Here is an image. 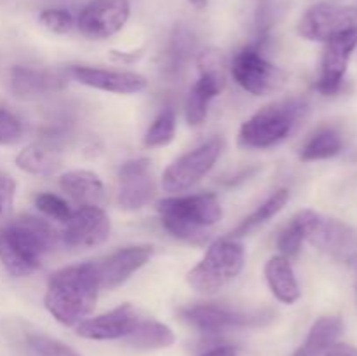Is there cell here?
I'll return each instance as SVG.
<instances>
[{
  "instance_id": "14",
  "label": "cell",
  "mask_w": 357,
  "mask_h": 356,
  "mask_svg": "<svg viewBox=\"0 0 357 356\" xmlns=\"http://www.w3.org/2000/svg\"><path fill=\"white\" fill-rule=\"evenodd\" d=\"M183 321L190 327L204 332V334H218V332L230 330V328L251 327L260 325L264 321L261 314H250L234 311L230 307L220 306V304H197L188 306L180 311Z\"/></svg>"
},
{
  "instance_id": "18",
  "label": "cell",
  "mask_w": 357,
  "mask_h": 356,
  "mask_svg": "<svg viewBox=\"0 0 357 356\" xmlns=\"http://www.w3.org/2000/svg\"><path fill=\"white\" fill-rule=\"evenodd\" d=\"M138 311L132 304H122L108 313L84 320L77 325V334L91 341H114L124 339L138 325Z\"/></svg>"
},
{
  "instance_id": "9",
  "label": "cell",
  "mask_w": 357,
  "mask_h": 356,
  "mask_svg": "<svg viewBox=\"0 0 357 356\" xmlns=\"http://www.w3.org/2000/svg\"><path fill=\"white\" fill-rule=\"evenodd\" d=\"M223 150L220 136L208 140L178 157L162 175V187L166 192H183L194 187L213 170Z\"/></svg>"
},
{
  "instance_id": "4",
  "label": "cell",
  "mask_w": 357,
  "mask_h": 356,
  "mask_svg": "<svg viewBox=\"0 0 357 356\" xmlns=\"http://www.w3.org/2000/svg\"><path fill=\"white\" fill-rule=\"evenodd\" d=\"M307 112L302 98L275 101L251 115L239 131V145L244 149H271L284 142L296 129Z\"/></svg>"
},
{
  "instance_id": "10",
  "label": "cell",
  "mask_w": 357,
  "mask_h": 356,
  "mask_svg": "<svg viewBox=\"0 0 357 356\" xmlns=\"http://www.w3.org/2000/svg\"><path fill=\"white\" fill-rule=\"evenodd\" d=\"M357 28V9L338 3H316L298 21L300 37L314 42H328Z\"/></svg>"
},
{
  "instance_id": "8",
  "label": "cell",
  "mask_w": 357,
  "mask_h": 356,
  "mask_svg": "<svg viewBox=\"0 0 357 356\" xmlns=\"http://www.w3.org/2000/svg\"><path fill=\"white\" fill-rule=\"evenodd\" d=\"M201 77L190 89L185 105V119L190 126H201L208 115L209 103L223 91L227 82L225 58L218 49H206L197 58Z\"/></svg>"
},
{
  "instance_id": "23",
  "label": "cell",
  "mask_w": 357,
  "mask_h": 356,
  "mask_svg": "<svg viewBox=\"0 0 357 356\" xmlns=\"http://www.w3.org/2000/svg\"><path fill=\"white\" fill-rule=\"evenodd\" d=\"M344 149V136L333 126H323L316 133L309 136L305 143L300 149V159L303 163H312V161L331 159L338 156Z\"/></svg>"
},
{
  "instance_id": "21",
  "label": "cell",
  "mask_w": 357,
  "mask_h": 356,
  "mask_svg": "<svg viewBox=\"0 0 357 356\" xmlns=\"http://www.w3.org/2000/svg\"><path fill=\"white\" fill-rule=\"evenodd\" d=\"M265 278L278 300L284 304H295L300 299V286L289 258L282 255L272 257L265 264Z\"/></svg>"
},
{
  "instance_id": "22",
  "label": "cell",
  "mask_w": 357,
  "mask_h": 356,
  "mask_svg": "<svg viewBox=\"0 0 357 356\" xmlns=\"http://www.w3.org/2000/svg\"><path fill=\"white\" fill-rule=\"evenodd\" d=\"M344 334V321L338 316H324L314 323L305 342L293 356H323Z\"/></svg>"
},
{
  "instance_id": "27",
  "label": "cell",
  "mask_w": 357,
  "mask_h": 356,
  "mask_svg": "<svg viewBox=\"0 0 357 356\" xmlns=\"http://www.w3.org/2000/svg\"><path fill=\"white\" fill-rule=\"evenodd\" d=\"M195 51V35L188 27L174 28L173 35L167 44L166 54H164V70L167 75H180L181 70L192 58V52Z\"/></svg>"
},
{
  "instance_id": "2",
  "label": "cell",
  "mask_w": 357,
  "mask_h": 356,
  "mask_svg": "<svg viewBox=\"0 0 357 356\" xmlns=\"http://www.w3.org/2000/svg\"><path fill=\"white\" fill-rule=\"evenodd\" d=\"M100 283L93 262L63 267L51 276L44 304L65 327L82 323L96 304Z\"/></svg>"
},
{
  "instance_id": "33",
  "label": "cell",
  "mask_w": 357,
  "mask_h": 356,
  "mask_svg": "<svg viewBox=\"0 0 357 356\" xmlns=\"http://www.w3.org/2000/svg\"><path fill=\"white\" fill-rule=\"evenodd\" d=\"M23 136V124L20 119L9 112L7 108L0 107V145H14Z\"/></svg>"
},
{
  "instance_id": "6",
  "label": "cell",
  "mask_w": 357,
  "mask_h": 356,
  "mask_svg": "<svg viewBox=\"0 0 357 356\" xmlns=\"http://www.w3.org/2000/svg\"><path fill=\"white\" fill-rule=\"evenodd\" d=\"M264 40L258 38L253 44L244 45L236 52L230 65L234 80L255 96H268L282 89L286 84L284 70L265 58Z\"/></svg>"
},
{
  "instance_id": "28",
  "label": "cell",
  "mask_w": 357,
  "mask_h": 356,
  "mask_svg": "<svg viewBox=\"0 0 357 356\" xmlns=\"http://www.w3.org/2000/svg\"><path fill=\"white\" fill-rule=\"evenodd\" d=\"M174 133H176V114L173 108L167 107L153 119L152 126L145 133V145L150 149L169 145L174 138Z\"/></svg>"
},
{
  "instance_id": "36",
  "label": "cell",
  "mask_w": 357,
  "mask_h": 356,
  "mask_svg": "<svg viewBox=\"0 0 357 356\" xmlns=\"http://www.w3.org/2000/svg\"><path fill=\"white\" fill-rule=\"evenodd\" d=\"M202 356H236V349L230 346H220V348L209 349Z\"/></svg>"
},
{
  "instance_id": "17",
  "label": "cell",
  "mask_w": 357,
  "mask_h": 356,
  "mask_svg": "<svg viewBox=\"0 0 357 356\" xmlns=\"http://www.w3.org/2000/svg\"><path fill=\"white\" fill-rule=\"evenodd\" d=\"M70 77L84 86L115 94H136L146 87V79L128 70H108L96 66H70Z\"/></svg>"
},
{
  "instance_id": "3",
  "label": "cell",
  "mask_w": 357,
  "mask_h": 356,
  "mask_svg": "<svg viewBox=\"0 0 357 356\" xmlns=\"http://www.w3.org/2000/svg\"><path fill=\"white\" fill-rule=\"evenodd\" d=\"M164 229L178 239L201 244L208 239V229L223 216L220 199L215 194L174 195L157 206Z\"/></svg>"
},
{
  "instance_id": "1",
  "label": "cell",
  "mask_w": 357,
  "mask_h": 356,
  "mask_svg": "<svg viewBox=\"0 0 357 356\" xmlns=\"http://www.w3.org/2000/svg\"><path fill=\"white\" fill-rule=\"evenodd\" d=\"M61 244L58 230L38 216L23 215L0 230V262L14 278L37 271L45 255Z\"/></svg>"
},
{
  "instance_id": "29",
  "label": "cell",
  "mask_w": 357,
  "mask_h": 356,
  "mask_svg": "<svg viewBox=\"0 0 357 356\" xmlns=\"http://www.w3.org/2000/svg\"><path fill=\"white\" fill-rule=\"evenodd\" d=\"M305 241V230H303V222L300 213H296L293 216L291 222L281 230L278 237V248L281 251L282 257L286 258H295L298 257L300 250H302V244Z\"/></svg>"
},
{
  "instance_id": "5",
  "label": "cell",
  "mask_w": 357,
  "mask_h": 356,
  "mask_svg": "<svg viewBox=\"0 0 357 356\" xmlns=\"http://www.w3.org/2000/svg\"><path fill=\"white\" fill-rule=\"evenodd\" d=\"M244 267V248L232 237H223L209 246L208 253L187 274V283L195 292L213 295L225 288Z\"/></svg>"
},
{
  "instance_id": "30",
  "label": "cell",
  "mask_w": 357,
  "mask_h": 356,
  "mask_svg": "<svg viewBox=\"0 0 357 356\" xmlns=\"http://www.w3.org/2000/svg\"><path fill=\"white\" fill-rule=\"evenodd\" d=\"M38 21H40V24L45 30L58 35L68 34L75 27V17H73V14L66 9H59V7L44 9L40 13V16H38Z\"/></svg>"
},
{
  "instance_id": "7",
  "label": "cell",
  "mask_w": 357,
  "mask_h": 356,
  "mask_svg": "<svg viewBox=\"0 0 357 356\" xmlns=\"http://www.w3.org/2000/svg\"><path fill=\"white\" fill-rule=\"evenodd\" d=\"M305 230V241L338 262H352L357 258V232L347 223L326 218L312 209L300 212Z\"/></svg>"
},
{
  "instance_id": "15",
  "label": "cell",
  "mask_w": 357,
  "mask_h": 356,
  "mask_svg": "<svg viewBox=\"0 0 357 356\" xmlns=\"http://www.w3.org/2000/svg\"><path fill=\"white\" fill-rule=\"evenodd\" d=\"M153 255L150 244H138L114 251L108 257L93 262L96 269L100 290H112L128 281L138 269H142Z\"/></svg>"
},
{
  "instance_id": "11",
  "label": "cell",
  "mask_w": 357,
  "mask_h": 356,
  "mask_svg": "<svg viewBox=\"0 0 357 356\" xmlns=\"http://www.w3.org/2000/svg\"><path fill=\"white\" fill-rule=\"evenodd\" d=\"M131 16L129 0H91L84 6L75 20L84 37L91 40H103L119 34Z\"/></svg>"
},
{
  "instance_id": "19",
  "label": "cell",
  "mask_w": 357,
  "mask_h": 356,
  "mask_svg": "<svg viewBox=\"0 0 357 356\" xmlns=\"http://www.w3.org/2000/svg\"><path fill=\"white\" fill-rule=\"evenodd\" d=\"M65 77L51 70L14 66L9 73L10 91L20 100H38L65 87Z\"/></svg>"
},
{
  "instance_id": "26",
  "label": "cell",
  "mask_w": 357,
  "mask_h": 356,
  "mask_svg": "<svg viewBox=\"0 0 357 356\" xmlns=\"http://www.w3.org/2000/svg\"><path fill=\"white\" fill-rule=\"evenodd\" d=\"M288 199H289L288 188H279V191H275L274 194L268 195V198L265 199V201L261 202V205L258 206L251 215H248L246 218H244L243 222H241L239 225L229 234V237H232V239H239V237L250 236L251 232H255V230L260 229L261 225H265L268 220L274 218V216L284 208Z\"/></svg>"
},
{
  "instance_id": "12",
  "label": "cell",
  "mask_w": 357,
  "mask_h": 356,
  "mask_svg": "<svg viewBox=\"0 0 357 356\" xmlns=\"http://www.w3.org/2000/svg\"><path fill=\"white\" fill-rule=\"evenodd\" d=\"M65 227L59 230L61 244L68 248H94L108 239L110 218L100 206H80L72 212Z\"/></svg>"
},
{
  "instance_id": "34",
  "label": "cell",
  "mask_w": 357,
  "mask_h": 356,
  "mask_svg": "<svg viewBox=\"0 0 357 356\" xmlns=\"http://www.w3.org/2000/svg\"><path fill=\"white\" fill-rule=\"evenodd\" d=\"M16 195V181L7 175H0V230L10 222Z\"/></svg>"
},
{
  "instance_id": "32",
  "label": "cell",
  "mask_w": 357,
  "mask_h": 356,
  "mask_svg": "<svg viewBox=\"0 0 357 356\" xmlns=\"http://www.w3.org/2000/svg\"><path fill=\"white\" fill-rule=\"evenodd\" d=\"M28 346L35 356H82L70 346L45 335H31L28 339Z\"/></svg>"
},
{
  "instance_id": "24",
  "label": "cell",
  "mask_w": 357,
  "mask_h": 356,
  "mask_svg": "<svg viewBox=\"0 0 357 356\" xmlns=\"http://www.w3.org/2000/svg\"><path fill=\"white\" fill-rule=\"evenodd\" d=\"M16 164L20 170L30 175L47 177L61 166V156L56 149L45 143H31L24 147L16 156Z\"/></svg>"
},
{
  "instance_id": "16",
  "label": "cell",
  "mask_w": 357,
  "mask_h": 356,
  "mask_svg": "<svg viewBox=\"0 0 357 356\" xmlns=\"http://www.w3.org/2000/svg\"><path fill=\"white\" fill-rule=\"evenodd\" d=\"M155 195V181L146 159L128 161L119 170V205L124 209H139Z\"/></svg>"
},
{
  "instance_id": "37",
  "label": "cell",
  "mask_w": 357,
  "mask_h": 356,
  "mask_svg": "<svg viewBox=\"0 0 357 356\" xmlns=\"http://www.w3.org/2000/svg\"><path fill=\"white\" fill-rule=\"evenodd\" d=\"M188 2H190L195 9H204V7L209 3V0H188Z\"/></svg>"
},
{
  "instance_id": "25",
  "label": "cell",
  "mask_w": 357,
  "mask_h": 356,
  "mask_svg": "<svg viewBox=\"0 0 357 356\" xmlns=\"http://www.w3.org/2000/svg\"><path fill=\"white\" fill-rule=\"evenodd\" d=\"M129 346L136 349H164L174 344L176 337L167 325L155 320H139L135 330L124 337Z\"/></svg>"
},
{
  "instance_id": "35",
  "label": "cell",
  "mask_w": 357,
  "mask_h": 356,
  "mask_svg": "<svg viewBox=\"0 0 357 356\" xmlns=\"http://www.w3.org/2000/svg\"><path fill=\"white\" fill-rule=\"evenodd\" d=\"M324 356H357V348L337 342V344H333L326 353H324Z\"/></svg>"
},
{
  "instance_id": "31",
  "label": "cell",
  "mask_w": 357,
  "mask_h": 356,
  "mask_svg": "<svg viewBox=\"0 0 357 356\" xmlns=\"http://www.w3.org/2000/svg\"><path fill=\"white\" fill-rule=\"evenodd\" d=\"M35 206L45 216L59 220V222H66L70 218V215H72V208L68 206V202L59 198V195L51 194V192H42V194H38L35 198Z\"/></svg>"
},
{
  "instance_id": "13",
  "label": "cell",
  "mask_w": 357,
  "mask_h": 356,
  "mask_svg": "<svg viewBox=\"0 0 357 356\" xmlns=\"http://www.w3.org/2000/svg\"><path fill=\"white\" fill-rule=\"evenodd\" d=\"M357 47V28L349 30L338 37L326 42L324 47L323 61H321V73L317 79L316 89L321 94H337L344 84V77L347 73L349 61L352 58V52Z\"/></svg>"
},
{
  "instance_id": "20",
  "label": "cell",
  "mask_w": 357,
  "mask_h": 356,
  "mask_svg": "<svg viewBox=\"0 0 357 356\" xmlns=\"http://www.w3.org/2000/svg\"><path fill=\"white\" fill-rule=\"evenodd\" d=\"M59 187L79 206H101L105 201V185L93 171H68L59 178Z\"/></svg>"
}]
</instances>
